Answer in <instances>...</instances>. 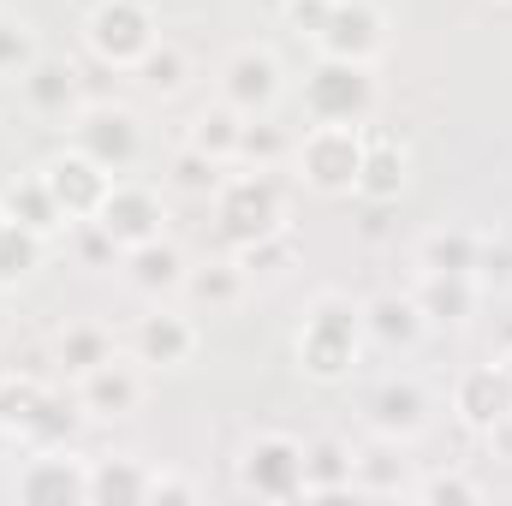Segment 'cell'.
Returning a JSON list of instances; mask_svg holds the SVG:
<instances>
[{"mask_svg":"<svg viewBox=\"0 0 512 506\" xmlns=\"http://www.w3.org/2000/svg\"><path fill=\"white\" fill-rule=\"evenodd\" d=\"M370 334H364V304H352L346 292H316L298 334H292V352H298V370L322 387H340V381L358 370Z\"/></svg>","mask_w":512,"mask_h":506,"instance_id":"6da1fadb","label":"cell"},{"mask_svg":"<svg viewBox=\"0 0 512 506\" xmlns=\"http://www.w3.org/2000/svg\"><path fill=\"white\" fill-rule=\"evenodd\" d=\"M209 203H215V233H221L227 251H245V245H256V239H268V233L286 227V197L274 185V167L227 173Z\"/></svg>","mask_w":512,"mask_h":506,"instance_id":"7a4b0ae2","label":"cell"},{"mask_svg":"<svg viewBox=\"0 0 512 506\" xmlns=\"http://www.w3.org/2000/svg\"><path fill=\"white\" fill-rule=\"evenodd\" d=\"M304 114L316 126H364L376 114V72H370V60L316 54L310 78H304Z\"/></svg>","mask_w":512,"mask_h":506,"instance_id":"3957f363","label":"cell"},{"mask_svg":"<svg viewBox=\"0 0 512 506\" xmlns=\"http://www.w3.org/2000/svg\"><path fill=\"white\" fill-rule=\"evenodd\" d=\"M364 126H316L292 143V161H298V179L322 197H352L358 185V167H364Z\"/></svg>","mask_w":512,"mask_h":506,"instance_id":"277c9868","label":"cell"},{"mask_svg":"<svg viewBox=\"0 0 512 506\" xmlns=\"http://www.w3.org/2000/svg\"><path fill=\"white\" fill-rule=\"evenodd\" d=\"M239 489L256 501H304V441L286 429H256L239 447Z\"/></svg>","mask_w":512,"mask_h":506,"instance_id":"5b68a950","label":"cell"},{"mask_svg":"<svg viewBox=\"0 0 512 506\" xmlns=\"http://www.w3.org/2000/svg\"><path fill=\"white\" fill-rule=\"evenodd\" d=\"M155 36H161V30H155V12H149L143 0H96L90 18H84L90 54H96L102 66H114V72H131V66L149 54Z\"/></svg>","mask_w":512,"mask_h":506,"instance_id":"8992f818","label":"cell"},{"mask_svg":"<svg viewBox=\"0 0 512 506\" xmlns=\"http://www.w3.org/2000/svg\"><path fill=\"white\" fill-rule=\"evenodd\" d=\"M66 126H72V149H84L108 173H126L131 161L143 155V120L126 102H84Z\"/></svg>","mask_w":512,"mask_h":506,"instance_id":"52a82bcc","label":"cell"},{"mask_svg":"<svg viewBox=\"0 0 512 506\" xmlns=\"http://www.w3.org/2000/svg\"><path fill=\"white\" fill-rule=\"evenodd\" d=\"M36 173L48 179V191H54V203L66 209V221H72V227H78V221H96V209H102V203H108V191H114V173H108V167H96L84 149H60V155H48Z\"/></svg>","mask_w":512,"mask_h":506,"instance_id":"ba28073f","label":"cell"},{"mask_svg":"<svg viewBox=\"0 0 512 506\" xmlns=\"http://www.w3.org/2000/svg\"><path fill=\"white\" fill-rule=\"evenodd\" d=\"M96 227L114 239V251H137V245H149V239L167 233V203H161V191H149V185L114 179L108 203L96 209Z\"/></svg>","mask_w":512,"mask_h":506,"instance_id":"9c48e42d","label":"cell"},{"mask_svg":"<svg viewBox=\"0 0 512 506\" xmlns=\"http://www.w3.org/2000/svg\"><path fill=\"white\" fill-rule=\"evenodd\" d=\"M18 501H30V506H84L90 501V459H78L72 447L30 453L24 471H18Z\"/></svg>","mask_w":512,"mask_h":506,"instance_id":"30bf717a","label":"cell"},{"mask_svg":"<svg viewBox=\"0 0 512 506\" xmlns=\"http://www.w3.org/2000/svg\"><path fill=\"white\" fill-rule=\"evenodd\" d=\"M280 60L268 54V48H256V42H245V48H233L227 60H221V102L227 108H239L245 120H256V114H268L274 102H280Z\"/></svg>","mask_w":512,"mask_h":506,"instance_id":"8fae6325","label":"cell"},{"mask_svg":"<svg viewBox=\"0 0 512 506\" xmlns=\"http://www.w3.org/2000/svg\"><path fill=\"white\" fill-rule=\"evenodd\" d=\"M364 423H370V435H387V441H417L423 429H429V393H423V381L411 376H387L376 381L370 393H364Z\"/></svg>","mask_w":512,"mask_h":506,"instance_id":"7c38bea8","label":"cell"},{"mask_svg":"<svg viewBox=\"0 0 512 506\" xmlns=\"http://www.w3.org/2000/svg\"><path fill=\"white\" fill-rule=\"evenodd\" d=\"M72 393H78L84 417H96V423H120V417H131V411L143 405V364L114 352L108 364H96L90 376L72 381Z\"/></svg>","mask_w":512,"mask_h":506,"instance_id":"4fadbf2b","label":"cell"},{"mask_svg":"<svg viewBox=\"0 0 512 506\" xmlns=\"http://www.w3.org/2000/svg\"><path fill=\"white\" fill-rule=\"evenodd\" d=\"M387 42V18L376 0H334L328 6V24L316 36V54H334V60H376Z\"/></svg>","mask_w":512,"mask_h":506,"instance_id":"5bb4252c","label":"cell"},{"mask_svg":"<svg viewBox=\"0 0 512 506\" xmlns=\"http://www.w3.org/2000/svg\"><path fill=\"white\" fill-rule=\"evenodd\" d=\"M131 358L149 364V370H179V364H191V358H197V322L179 316V310H167V304L155 298V310L137 316V328H131Z\"/></svg>","mask_w":512,"mask_h":506,"instance_id":"9a60e30c","label":"cell"},{"mask_svg":"<svg viewBox=\"0 0 512 506\" xmlns=\"http://www.w3.org/2000/svg\"><path fill=\"white\" fill-rule=\"evenodd\" d=\"M18 96L36 120H72L84 108V78L72 60H54V54H36L18 78Z\"/></svg>","mask_w":512,"mask_h":506,"instance_id":"2e32d148","label":"cell"},{"mask_svg":"<svg viewBox=\"0 0 512 506\" xmlns=\"http://www.w3.org/2000/svg\"><path fill=\"white\" fill-rule=\"evenodd\" d=\"M120 274H126L131 292H143V298H167V292H185L191 262H185V251L161 233V239H149V245H137V251H120Z\"/></svg>","mask_w":512,"mask_h":506,"instance_id":"e0dca14e","label":"cell"},{"mask_svg":"<svg viewBox=\"0 0 512 506\" xmlns=\"http://www.w3.org/2000/svg\"><path fill=\"white\" fill-rule=\"evenodd\" d=\"M453 411L471 435H489L495 417L512 411V387H507V370L501 364H471L465 376L453 381Z\"/></svg>","mask_w":512,"mask_h":506,"instance_id":"ac0fdd59","label":"cell"},{"mask_svg":"<svg viewBox=\"0 0 512 506\" xmlns=\"http://www.w3.org/2000/svg\"><path fill=\"white\" fill-rule=\"evenodd\" d=\"M364 334L382 352H417L423 334H429V322H423V310H417L411 292H376L364 304Z\"/></svg>","mask_w":512,"mask_h":506,"instance_id":"d6986e66","label":"cell"},{"mask_svg":"<svg viewBox=\"0 0 512 506\" xmlns=\"http://www.w3.org/2000/svg\"><path fill=\"white\" fill-rule=\"evenodd\" d=\"M417 310L429 328H465L483 304V286L471 274H417Z\"/></svg>","mask_w":512,"mask_h":506,"instance_id":"ffe728a7","label":"cell"},{"mask_svg":"<svg viewBox=\"0 0 512 506\" xmlns=\"http://www.w3.org/2000/svg\"><path fill=\"white\" fill-rule=\"evenodd\" d=\"M405 179H411V155L393 143V137H364V167H358V185H352V197L358 203H370V209H387V203H399V191H405Z\"/></svg>","mask_w":512,"mask_h":506,"instance_id":"44dd1931","label":"cell"},{"mask_svg":"<svg viewBox=\"0 0 512 506\" xmlns=\"http://www.w3.org/2000/svg\"><path fill=\"white\" fill-rule=\"evenodd\" d=\"M78 429H84V405H78V393L48 387V393H42V405L30 411V423L18 429V447H30V453L72 447V441H78Z\"/></svg>","mask_w":512,"mask_h":506,"instance_id":"7402d4cb","label":"cell"},{"mask_svg":"<svg viewBox=\"0 0 512 506\" xmlns=\"http://www.w3.org/2000/svg\"><path fill=\"white\" fill-rule=\"evenodd\" d=\"M358 495L352 489V447L322 435V441H304V501H346Z\"/></svg>","mask_w":512,"mask_h":506,"instance_id":"603a6c76","label":"cell"},{"mask_svg":"<svg viewBox=\"0 0 512 506\" xmlns=\"http://www.w3.org/2000/svg\"><path fill=\"white\" fill-rule=\"evenodd\" d=\"M352 489L358 495H376V501H393V495H405L411 483H405V459H399V441H364V447H352Z\"/></svg>","mask_w":512,"mask_h":506,"instance_id":"cb8c5ba5","label":"cell"},{"mask_svg":"<svg viewBox=\"0 0 512 506\" xmlns=\"http://www.w3.org/2000/svg\"><path fill=\"white\" fill-rule=\"evenodd\" d=\"M0 215H6V221H18V227H30V233H42V239H54V233L66 227V209L54 203V191H48V179H42V173H30V179L6 185Z\"/></svg>","mask_w":512,"mask_h":506,"instance_id":"d4e9b609","label":"cell"},{"mask_svg":"<svg viewBox=\"0 0 512 506\" xmlns=\"http://www.w3.org/2000/svg\"><path fill=\"white\" fill-rule=\"evenodd\" d=\"M90 501L96 506L149 501V465L143 459H90Z\"/></svg>","mask_w":512,"mask_h":506,"instance_id":"484cf974","label":"cell"},{"mask_svg":"<svg viewBox=\"0 0 512 506\" xmlns=\"http://www.w3.org/2000/svg\"><path fill=\"white\" fill-rule=\"evenodd\" d=\"M477 268V233L471 227H429L417 239V274H471Z\"/></svg>","mask_w":512,"mask_h":506,"instance_id":"4316f807","label":"cell"},{"mask_svg":"<svg viewBox=\"0 0 512 506\" xmlns=\"http://www.w3.org/2000/svg\"><path fill=\"white\" fill-rule=\"evenodd\" d=\"M239 137H245V114L227 108V102L203 108V114L191 120V131H185V143L203 149V155H215L221 167H239Z\"/></svg>","mask_w":512,"mask_h":506,"instance_id":"83f0119b","label":"cell"},{"mask_svg":"<svg viewBox=\"0 0 512 506\" xmlns=\"http://www.w3.org/2000/svg\"><path fill=\"white\" fill-rule=\"evenodd\" d=\"M131 78H137L149 96H161V102H167V96H179V90L191 84V54H185L179 42L155 36V42H149V54L131 66Z\"/></svg>","mask_w":512,"mask_h":506,"instance_id":"f1b7e54d","label":"cell"},{"mask_svg":"<svg viewBox=\"0 0 512 506\" xmlns=\"http://www.w3.org/2000/svg\"><path fill=\"white\" fill-rule=\"evenodd\" d=\"M54 358H60V370L78 381V376H90L96 364H108L114 358V334L108 328H96V322H72L60 340H54Z\"/></svg>","mask_w":512,"mask_h":506,"instance_id":"f546056e","label":"cell"},{"mask_svg":"<svg viewBox=\"0 0 512 506\" xmlns=\"http://www.w3.org/2000/svg\"><path fill=\"white\" fill-rule=\"evenodd\" d=\"M245 286H251V274L239 268V256H227V262H209V268H191V274H185V292H191L197 304H209V310H233V304L245 298Z\"/></svg>","mask_w":512,"mask_h":506,"instance_id":"4dcf8cb0","label":"cell"},{"mask_svg":"<svg viewBox=\"0 0 512 506\" xmlns=\"http://www.w3.org/2000/svg\"><path fill=\"white\" fill-rule=\"evenodd\" d=\"M42 245H48V239H42V233H30V227H18V221H6V227H0V286H6V292L42 268Z\"/></svg>","mask_w":512,"mask_h":506,"instance_id":"1f68e13d","label":"cell"},{"mask_svg":"<svg viewBox=\"0 0 512 506\" xmlns=\"http://www.w3.org/2000/svg\"><path fill=\"white\" fill-rule=\"evenodd\" d=\"M221 179H227V167L215 161V155H203V149H179L173 155V167H167V185L179 191V197H215L221 191Z\"/></svg>","mask_w":512,"mask_h":506,"instance_id":"d6a6232c","label":"cell"},{"mask_svg":"<svg viewBox=\"0 0 512 506\" xmlns=\"http://www.w3.org/2000/svg\"><path fill=\"white\" fill-rule=\"evenodd\" d=\"M42 393H48V381L30 376V370H12V376H0V423L12 429V441H18V429L30 423V411L42 405Z\"/></svg>","mask_w":512,"mask_h":506,"instance_id":"836d02e7","label":"cell"},{"mask_svg":"<svg viewBox=\"0 0 512 506\" xmlns=\"http://www.w3.org/2000/svg\"><path fill=\"white\" fill-rule=\"evenodd\" d=\"M239 256V268L251 274V280H280L292 262H298V245H292V233L280 227V233H268V239H256V245H245V251H233Z\"/></svg>","mask_w":512,"mask_h":506,"instance_id":"e575fe53","label":"cell"},{"mask_svg":"<svg viewBox=\"0 0 512 506\" xmlns=\"http://www.w3.org/2000/svg\"><path fill=\"white\" fill-rule=\"evenodd\" d=\"M42 54L36 42V24L18 18V12H0V78H24V66Z\"/></svg>","mask_w":512,"mask_h":506,"instance_id":"d590c367","label":"cell"},{"mask_svg":"<svg viewBox=\"0 0 512 506\" xmlns=\"http://www.w3.org/2000/svg\"><path fill=\"white\" fill-rule=\"evenodd\" d=\"M286 155H292V137L274 126L268 114L245 120V137H239V167H274V161H286Z\"/></svg>","mask_w":512,"mask_h":506,"instance_id":"8d00e7d4","label":"cell"},{"mask_svg":"<svg viewBox=\"0 0 512 506\" xmlns=\"http://www.w3.org/2000/svg\"><path fill=\"white\" fill-rule=\"evenodd\" d=\"M471 280L483 292H507L512 286V239L507 233H477V268H471Z\"/></svg>","mask_w":512,"mask_h":506,"instance_id":"74e56055","label":"cell"},{"mask_svg":"<svg viewBox=\"0 0 512 506\" xmlns=\"http://www.w3.org/2000/svg\"><path fill=\"white\" fill-rule=\"evenodd\" d=\"M411 495L423 506H471V501H483V483L465 477V471H435V477H423Z\"/></svg>","mask_w":512,"mask_h":506,"instance_id":"f35d334b","label":"cell"},{"mask_svg":"<svg viewBox=\"0 0 512 506\" xmlns=\"http://www.w3.org/2000/svg\"><path fill=\"white\" fill-rule=\"evenodd\" d=\"M328 6H334V0H286L280 18H286V30H292L298 42H316L322 24H328Z\"/></svg>","mask_w":512,"mask_h":506,"instance_id":"ab89813d","label":"cell"},{"mask_svg":"<svg viewBox=\"0 0 512 506\" xmlns=\"http://www.w3.org/2000/svg\"><path fill=\"white\" fill-rule=\"evenodd\" d=\"M149 501H197V483L179 471H149Z\"/></svg>","mask_w":512,"mask_h":506,"instance_id":"60d3db41","label":"cell"},{"mask_svg":"<svg viewBox=\"0 0 512 506\" xmlns=\"http://www.w3.org/2000/svg\"><path fill=\"white\" fill-rule=\"evenodd\" d=\"M483 441H489V453H495V459H507V465H512V411L495 417V429H489Z\"/></svg>","mask_w":512,"mask_h":506,"instance_id":"b9f144b4","label":"cell"},{"mask_svg":"<svg viewBox=\"0 0 512 506\" xmlns=\"http://www.w3.org/2000/svg\"><path fill=\"white\" fill-rule=\"evenodd\" d=\"M501 352H512V322L501 328Z\"/></svg>","mask_w":512,"mask_h":506,"instance_id":"7bdbcfd3","label":"cell"},{"mask_svg":"<svg viewBox=\"0 0 512 506\" xmlns=\"http://www.w3.org/2000/svg\"><path fill=\"white\" fill-rule=\"evenodd\" d=\"M6 447H12V429H6V423H0V453H6Z\"/></svg>","mask_w":512,"mask_h":506,"instance_id":"ee69618b","label":"cell"},{"mask_svg":"<svg viewBox=\"0 0 512 506\" xmlns=\"http://www.w3.org/2000/svg\"><path fill=\"white\" fill-rule=\"evenodd\" d=\"M0 334H6V286H0Z\"/></svg>","mask_w":512,"mask_h":506,"instance_id":"f6af8a7d","label":"cell"},{"mask_svg":"<svg viewBox=\"0 0 512 506\" xmlns=\"http://www.w3.org/2000/svg\"><path fill=\"white\" fill-rule=\"evenodd\" d=\"M501 370H507V387H512V352H501Z\"/></svg>","mask_w":512,"mask_h":506,"instance_id":"bcb514c9","label":"cell"},{"mask_svg":"<svg viewBox=\"0 0 512 506\" xmlns=\"http://www.w3.org/2000/svg\"><path fill=\"white\" fill-rule=\"evenodd\" d=\"M0 227H6V215H0Z\"/></svg>","mask_w":512,"mask_h":506,"instance_id":"7dc6e473","label":"cell"}]
</instances>
